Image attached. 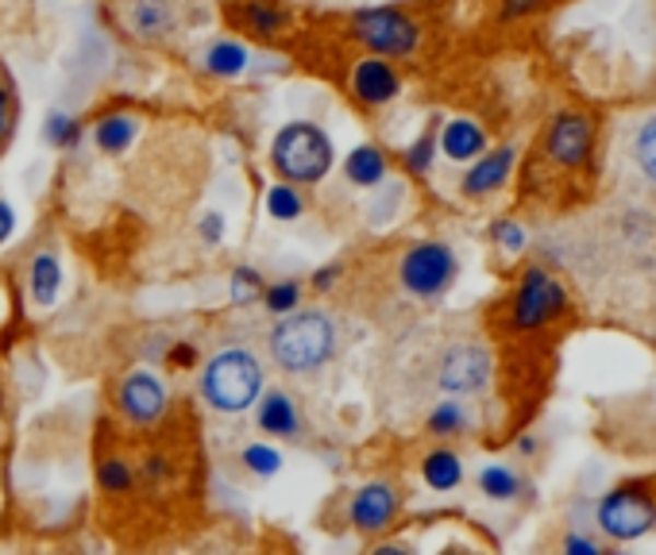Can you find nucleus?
<instances>
[{"instance_id":"1","label":"nucleus","mask_w":656,"mask_h":555,"mask_svg":"<svg viewBox=\"0 0 656 555\" xmlns=\"http://www.w3.org/2000/svg\"><path fill=\"white\" fill-rule=\"evenodd\" d=\"M332 343H337L332 320H328L325 312L305 309V312L286 317L271 332V355L282 370H290V375H305V370H317L320 363L332 355Z\"/></svg>"},{"instance_id":"2","label":"nucleus","mask_w":656,"mask_h":555,"mask_svg":"<svg viewBox=\"0 0 656 555\" xmlns=\"http://www.w3.org/2000/svg\"><path fill=\"white\" fill-rule=\"evenodd\" d=\"M206 398L213 401L224 413H239L247 409L255 398H259L262 386V367L251 352L244 347H232V352H221L213 363L206 367Z\"/></svg>"},{"instance_id":"3","label":"nucleus","mask_w":656,"mask_h":555,"mask_svg":"<svg viewBox=\"0 0 656 555\" xmlns=\"http://www.w3.org/2000/svg\"><path fill=\"white\" fill-rule=\"evenodd\" d=\"M274 166L290 181H317L332 166V143L313 123H290L274 135Z\"/></svg>"},{"instance_id":"4","label":"nucleus","mask_w":656,"mask_h":555,"mask_svg":"<svg viewBox=\"0 0 656 555\" xmlns=\"http://www.w3.org/2000/svg\"><path fill=\"white\" fill-rule=\"evenodd\" d=\"M599 524L602 532H610L614 540H637L641 532H648L656 524V506L645 491L625 486V491H614L602 498Z\"/></svg>"},{"instance_id":"5","label":"nucleus","mask_w":656,"mask_h":555,"mask_svg":"<svg viewBox=\"0 0 656 555\" xmlns=\"http://www.w3.org/2000/svg\"><path fill=\"white\" fill-rule=\"evenodd\" d=\"M567 309V297L560 290V282L544 270H529L522 278V290H517L514 302V324L517 328H541L544 320L560 317Z\"/></svg>"},{"instance_id":"6","label":"nucleus","mask_w":656,"mask_h":555,"mask_svg":"<svg viewBox=\"0 0 656 555\" xmlns=\"http://www.w3.org/2000/svg\"><path fill=\"white\" fill-rule=\"evenodd\" d=\"M456 278V259L444 244H418L402 259V282L418 297H436Z\"/></svg>"},{"instance_id":"7","label":"nucleus","mask_w":656,"mask_h":555,"mask_svg":"<svg viewBox=\"0 0 656 555\" xmlns=\"http://www.w3.org/2000/svg\"><path fill=\"white\" fill-rule=\"evenodd\" d=\"M355 35L367 43L371 50L383 55H406L418 43V27L394 9H367L355 16Z\"/></svg>"},{"instance_id":"8","label":"nucleus","mask_w":656,"mask_h":555,"mask_svg":"<svg viewBox=\"0 0 656 555\" xmlns=\"http://www.w3.org/2000/svg\"><path fill=\"white\" fill-rule=\"evenodd\" d=\"M491 378V359L483 347H456L441 363V386L448 393H471Z\"/></svg>"},{"instance_id":"9","label":"nucleus","mask_w":656,"mask_h":555,"mask_svg":"<svg viewBox=\"0 0 656 555\" xmlns=\"http://www.w3.org/2000/svg\"><path fill=\"white\" fill-rule=\"evenodd\" d=\"M120 405H124V413H128L131 421L148 425V421H155V416L166 409L163 382H159L155 375H131L128 382H124V390H120Z\"/></svg>"},{"instance_id":"10","label":"nucleus","mask_w":656,"mask_h":555,"mask_svg":"<svg viewBox=\"0 0 656 555\" xmlns=\"http://www.w3.org/2000/svg\"><path fill=\"white\" fill-rule=\"evenodd\" d=\"M549 151H552V158H557V163L579 166L583 158H587V151H590V123L583 120V116H575V113L560 116V120L552 123Z\"/></svg>"},{"instance_id":"11","label":"nucleus","mask_w":656,"mask_h":555,"mask_svg":"<svg viewBox=\"0 0 656 555\" xmlns=\"http://www.w3.org/2000/svg\"><path fill=\"white\" fill-rule=\"evenodd\" d=\"M394 509H398V498H394L390 486H386V482H371V486H363V491L355 494L352 521H355V529H363V532H378L383 524H390Z\"/></svg>"},{"instance_id":"12","label":"nucleus","mask_w":656,"mask_h":555,"mask_svg":"<svg viewBox=\"0 0 656 555\" xmlns=\"http://www.w3.org/2000/svg\"><path fill=\"white\" fill-rule=\"evenodd\" d=\"M355 93H360L363 101H371V105H383V101H390L394 93H398V78H394V70L386 62L367 58V62H360V70H355Z\"/></svg>"},{"instance_id":"13","label":"nucleus","mask_w":656,"mask_h":555,"mask_svg":"<svg viewBox=\"0 0 656 555\" xmlns=\"http://www.w3.org/2000/svg\"><path fill=\"white\" fill-rule=\"evenodd\" d=\"M509 166H514V151H509V147H502V151H494V155H487L483 163H479L476 170L464 178V193L483 197V193H491V189H499L502 181H506Z\"/></svg>"},{"instance_id":"14","label":"nucleus","mask_w":656,"mask_h":555,"mask_svg":"<svg viewBox=\"0 0 656 555\" xmlns=\"http://www.w3.org/2000/svg\"><path fill=\"white\" fill-rule=\"evenodd\" d=\"M444 155L456 158V163H468V158H476L479 151H483V131L476 128L471 120H452L448 128H444Z\"/></svg>"},{"instance_id":"15","label":"nucleus","mask_w":656,"mask_h":555,"mask_svg":"<svg viewBox=\"0 0 656 555\" xmlns=\"http://www.w3.org/2000/svg\"><path fill=\"white\" fill-rule=\"evenodd\" d=\"M259 425L274 436H294L297 433V413H294V401L286 393H267L259 409Z\"/></svg>"},{"instance_id":"16","label":"nucleus","mask_w":656,"mask_h":555,"mask_svg":"<svg viewBox=\"0 0 656 555\" xmlns=\"http://www.w3.org/2000/svg\"><path fill=\"white\" fill-rule=\"evenodd\" d=\"M58 282H62V270H58L55 255H39L32 262V297L35 305H50L58 294Z\"/></svg>"},{"instance_id":"17","label":"nucleus","mask_w":656,"mask_h":555,"mask_svg":"<svg viewBox=\"0 0 656 555\" xmlns=\"http://www.w3.org/2000/svg\"><path fill=\"white\" fill-rule=\"evenodd\" d=\"M459 479H464V467L452 451H433L425 459V482L433 491H452V486H459Z\"/></svg>"},{"instance_id":"18","label":"nucleus","mask_w":656,"mask_h":555,"mask_svg":"<svg viewBox=\"0 0 656 555\" xmlns=\"http://www.w3.org/2000/svg\"><path fill=\"white\" fill-rule=\"evenodd\" d=\"M383 174H386V163L375 147H355L352 151V158H348V178H352L355 186H375Z\"/></svg>"},{"instance_id":"19","label":"nucleus","mask_w":656,"mask_h":555,"mask_svg":"<svg viewBox=\"0 0 656 555\" xmlns=\"http://www.w3.org/2000/svg\"><path fill=\"white\" fill-rule=\"evenodd\" d=\"M479 491L494 501H509L517 494V474L506 471V467H499V463H491V467L479 471Z\"/></svg>"},{"instance_id":"20","label":"nucleus","mask_w":656,"mask_h":555,"mask_svg":"<svg viewBox=\"0 0 656 555\" xmlns=\"http://www.w3.org/2000/svg\"><path fill=\"white\" fill-rule=\"evenodd\" d=\"M131 135H136V123H131L128 116H108V120L97 128V147L124 151L131 143Z\"/></svg>"},{"instance_id":"21","label":"nucleus","mask_w":656,"mask_h":555,"mask_svg":"<svg viewBox=\"0 0 656 555\" xmlns=\"http://www.w3.org/2000/svg\"><path fill=\"white\" fill-rule=\"evenodd\" d=\"M247 62V50L236 47V43H216L213 50H209V70L213 74H239Z\"/></svg>"},{"instance_id":"22","label":"nucleus","mask_w":656,"mask_h":555,"mask_svg":"<svg viewBox=\"0 0 656 555\" xmlns=\"http://www.w3.org/2000/svg\"><path fill=\"white\" fill-rule=\"evenodd\" d=\"M429 428H433L436 436L459 433V428H464V409H459V401H444V405L429 416Z\"/></svg>"},{"instance_id":"23","label":"nucleus","mask_w":656,"mask_h":555,"mask_svg":"<svg viewBox=\"0 0 656 555\" xmlns=\"http://www.w3.org/2000/svg\"><path fill=\"white\" fill-rule=\"evenodd\" d=\"M267 209H271V216H279V221H294V216L302 213V201H297V193L290 186H274L271 197H267Z\"/></svg>"},{"instance_id":"24","label":"nucleus","mask_w":656,"mask_h":555,"mask_svg":"<svg viewBox=\"0 0 656 555\" xmlns=\"http://www.w3.org/2000/svg\"><path fill=\"white\" fill-rule=\"evenodd\" d=\"M637 163H641V170H645L648 178L656 181V120H648L645 128H641V135H637Z\"/></svg>"},{"instance_id":"25","label":"nucleus","mask_w":656,"mask_h":555,"mask_svg":"<svg viewBox=\"0 0 656 555\" xmlns=\"http://www.w3.org/2000/svg\"><path fill=\"white\" fill-rule=\"evenodd\" d=\"M244 463L251 467V471H259V474L279 471V456H274L271 448H259V444H251V448L244 451Z\"/></svg>"},{"instance_id":"26","label":"nucleus","mask_w":656,"mask_h":555,"mask_svg":"<svg viewBox=\"0 0 656 555\" xmlns=\"http://www.w3.org/2000/svg\"><path fill=\"white\" fill-rule=\"evenodd\" d=\"M101 482H105V491H128L131 474H128V467H124L120 459H108L105 471H101Z\"/></svg>"},{"instance_id":"27","label":"nucleus","mask_w":656,"mask_h":555,"mask_svg":"<svg viewBox=\"0 0 656 555\" xmlns=\"http://www.w3.org/2000/svg\"><path fill=\"white\" fill-rule=\"evenodd\" d=\"M294 302H297V286H279V290H271V294H267V305H271L274 312L294 309Z\"/></svg>"},{"instance_id":"28","label":"nucleus","mask_w":656,"mask_h":555,"mask_svg":"<svg viewBox=\"0 0 656 555\" xmlns=\"http://www.w3.org/2000/svg\"><path fill=\"white\" fill-rule=\"evenodd\" d=\"M494 236H499V244L506 247V251H522V244H525V236H522V228H517V224H499V228H494Z\"/></svg>"},{"instance_id":"29","label":"nucleus","mask_w":656,"mask_h":555,"mask_svg":"<svg viewBox=\"0 0 656 555\" xmlns=\"http://www.w3.org/2000/svg\"><path fill=\"white\" fill-rule=\"evenodd\" d=\"M136 20H140L143 32H155L166 24V9H136Z\"/></svg>"},{"instance_id":"30","label":"nucleus","mask_w":656,"mask_h":555,"mask_svg":"<svg viewBox=\"0 0 656 555\" xmlns=\"http://www.w3.org/2000/svg\"><path fill=\"white\" fill-rule=\"evenodd\" d=\"M564 555H602V552L590 544L587 536H575V532H572V536L564 540Z\"/></svg>"},{"instance_id":"31","label":"nucleus","mask_w":656,"mask_h":555,"mask_svg":"<svg viewBox=\"0 0 656 555\" xmlns=\"http://www.w3.org/2000/svg\"><path fill=\"white\" fill-rule=\"evenodd\" d=\"M429 155H433V139H421L418 147L410 151V166H413V170H429Z\"/></svg>"},{"instance_id":"32","label":"nucleus","mask_w":656,"mask_h":555,"mask_svg":"<svg viewBox=\"0 0 656 555\" xmlns=\"http://www.w3.org/2000/svg\"><path fill=\"white\" fill-rule=\"evenodd\" d=\"M50 139H55V143H66V139H74V123L70 120H62V116H50Z\"/></svg>"},{"instance_id":"33","label":"nucleus","mask_w":656,"mask_h":555,"mask_svg":"<svg viewBox=\"0 0 656 555\" xmlns=\"http://www.w3.org/2000/svg\"><path fill=\"white\" fill-rule=\"evenodd\" d=\"M255 286H259V274H255V270H239L236 274V297L255 294Z\"/></svg>"},{"instance_id":"34","label":"nucleus","mask_w":656,"mask_h":555,"mask_svg":"<svg viewBox=\"0 0 656 555\" xmlns=\"http://www.w3.org/2000/svg\"><path fill=\"white\" fill-rule=\"evenodd\" d=\"M251 20L262 27V32H274V27L282 24V16H279V12H267V9H251Z\"/></svg>"},{"instance_id":"35","label":"nucleus","mask_w":656,"mask_h":555,"mask_svg":"<svg viewBox=\"0 0 656 555\" xmlns=\"http://www.w3.org/2000/svg\"><path fill=\"white\" fill-rule=\"evenodd\" d=\"M12 236V209L4 201H0V239Z\"/></svg>"},{"instance_id":"36","label":"nucleus","mask_w":656,"mask_h":555,"mask_svg":"<svg viewBox=\"0 0 656 555\" xmlns=\"http://www.w3.org/2000/svg\"><path fill=\"white\" fill-rule=\"evenodd\" d=\"M4 123H9V97L0 93V135H4Z\"/></svg>"},{"instance_id":"37","label":"nucleus","mask_w":656,"mask_h":555,"mask_svg":"<svg viewBox=\"0 0 656 555\" xmlns=\"http://www.w3.org/2000/svg\"><path fill=\"white\" fill-rule=\"evenodd\" d=\"M375 555H413V552H406V547H394V544H386V547H375Z\"/></svg>"},{"instance_id":"38","label":"nucleus","mask_w":656,"mask_h":555,"mask_svg":"<svg viewBox=\"0 0 656 555\" xmlns=\"http://www.w3.org/2000/svg\"><path fill=\"white\" fill-rule=\"evenodd\" d=\"M444 555H464V552H444Z\"/></svg>"},{"instance_id":"39","label":"nucleus","mask_w":656,"mask_h":555,"mask_svg":"<svg viewBox=\"0 0 656 555\" xmlns=\"http://www.w3.org/2000/svg\"><path fill=\"white\" fill-rule=\"evenodd\" d=\"M607 555H625V552H607Z\"/></svg>"}]
</instances>
